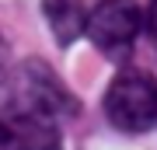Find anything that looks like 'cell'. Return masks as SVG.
I'll return each mask as SVG.
<instances>
[{"label":"cell","instance_id":"obj_1","mask_svg":"<svg viewBox=\"0 0 157 150\" xmlns=\"http://www.w3.org/2000/svg\"><path fill=\"white\" fill-rule=\"evenodd\" d=\"M0 87H4L0 91V108H7V112H25V115L49 119V122H59V126L80 115V101L63 84V77L35 56L17 63L14 70H7Z\"/></svg>","mask_w":157,"mask_h":150},{"label":"cell","instance_id":"obj_4","mask_svg":"<svg viewBox=\"0 0 157 150\" xmlns=\"http://www.w3.org/2000/svg\"><path fill=\"white\" fill-rule=\"evenodd\" d=\"M0 150H63V126L0 108Z\"/></svg>","mask_w":157,"mask_h":150},{"label":"cell","instance_id":"obj_7","mask_svg":"<svg viewBox=\"0 0 157 150\" xmlns=\"http://www.w3.org/2000/svg\"><path fill=\"white\" fill-rule=\"evenodd\" d=\"M147 28L154 35V49H157V0H150V11H147Z\"/></svg>","mask_w":157,"mask_h":150},{"label":"cell","instance_id":"obj_5","mask_svg":"<svg viewBox=\"0 0 157 150\" xmlns=\"http://www.w3.org/2000/svg\"><path fill=\"white\" fill-rule=\"evenodd\" d=\"M42 14L63 49L77 42V35H84V17H87L84 0H42Z\"/></svg>","mask_w":157,"mask_h":150},{"label":"cell","instance_id":"obj_6","mask_svg":"<svg viewBox=\"0 0 157 150\" xmlns=\"http://www.w3.org/2000/svg\"><path fill=\"white\" fill-rule=\"evenodd\" d=\"M7 70H11V45H7V39L0 35V80L7 77Z\"/></svg>","mask_w":157,"mask_h":150},{"label":"cell","instance_id":"obj_2","mask_svg":"<svg viewBox=\"0 0 157 150\" xmlns=\"http://www.w3.org/2000/svg\"><path fill=\"white\" fill-rule=\"evenodd\" d=\"M101 112H105L108 126L119 133L140 136L147 129H154L157 126V80L136 67L119 70L105 91Z\"/></svg>","mask_w":157,"mask_h":150},{"label":"cell","instance_id":"obj_3","mask_svg":"<svg viewBox=\"0 0 157 150\" xmlns=\"http://www.w3.org/2000/svg\"><path fill=\"white\" fill-rule=\"evenodd\" d=\"M143 28V11L136 0H101L84 17V35L91 45L115 63H126Z\"/></svg>","mask_w":157,"mask_h":150}]
</instances>
